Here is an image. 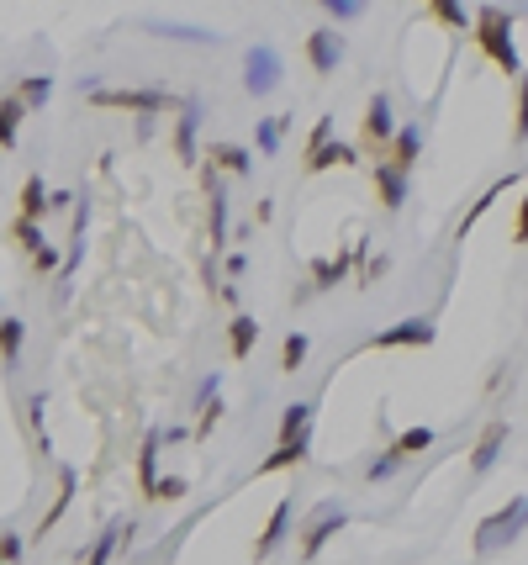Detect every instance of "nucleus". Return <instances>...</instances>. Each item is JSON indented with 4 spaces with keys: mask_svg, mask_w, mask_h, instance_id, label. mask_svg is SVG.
Here are the masks:
<instances>
[{
    "mask_svg": "<svg viewBox=\"0 0 528 565\" xmlns=\"http://www.w3.org/2000/svg\"><path fill=\"white\" fill-rule=\"evenodd\" d=\"M470 43L481 48L486 64H497L502 74H523V59H518V43H513V11L507 6H481L470 16Z\"/></svg>",
    "mask_w": 528,
    "mask_h": 565,
    "instance_id": "1",
    "label": "nucleus"
},
{
    "mask_svg": "<svg viewBox=\"0 0 528 565\" xmlns=\"http://www.w3.org/2000/svg\"><path fill=\"white\" fill-rule=\"evenodd\" d=\"M85 101L101 111H132V117H164V111L185 106L180 96L154 90V85H96V90H85Z\"/></svg>",
    "mask_w": 528,
    "mask_h": 565,
    "instance_id": "2",
    "label": "nucleus"
},
{
    "mask_svg": "<svg viewBox=\"0 0 528 565\" xmlns=\"http://www.w3.org/2000/svg\"><path fill=\"white\" fill-rule=\"evenodd\" d=\"M523 529H528V497H513L507 507H497L492 518H481V529H476V555L507 550L513 539H523Z\"/></svg>",
    "mask_w": 528,
    "mask_h": 565,
    "instance_id": "3",
    "label": "nucleus"
},
{
    "mask_svg": "<svg viewBox=\"0 0 528 565\" xmlns=\"http://www.w3.org/2000/svg\"><path fill=\"white\" fill-rule=\"evenodd\" d=\"M360 138L375 159L391 154V138H396V111H391V96H370L365 101V117H360Z\"/></svg>",
    "mask_w": 528,
    "mask_h": 565,
    "instance_id": "4",
    "label": "nucleus"
},
{
    "mask_svg": "<svg viewBox=\"0 0 528 565\" xmlns=\"http://www.w3.org/2000/svg\"><path fill=\"white\" fill-rule=\"evenodd\" d=\"M344 523H349V513H344L338 502H317L312 518H307V529H301V560H317V555H323V544H328L338 529H344Z\"/></svg>",
    "mask_w": 528,
    "mask_h": 565,
    "instance_id": "5",
    "label": "nucleus"
},
{
    "mask_svg": "<svg viewBox=\"0 0 528 565\" xmlns=\"http://www.w3.org/2000/svg\"><path fill=\"white\" fill-rule=\"evenodd\" d=\"M344 53H349V43H344V32L338 27H312L307 32V64H312V74H338V64H344Z\"/></svg>",
    "mask_w": 528,
    "mask_h": 565,
    "instance_id": "6",
    "label": "nucleus"
},
{
    "mask_svg": "<svg viewBox=\"0 0 528 565\" xmlns=\"http://www.w3.org/2000/svg\"><path fill=\"white\" fill-rule=\"evenodd\" d=\"M433 338H439V328L428 323V317H402V323H391L370 338V349H428Z\"/></svg>",
    "mask_w": 528,
    "mask_h": 565,
    "instance_id": "7",
    "label": "nucleus"
},
{
    "mask_svg": "<svg viewBox=\"0 0 528 565\" xmlns=\"http://www.w3.org/2000/svg\"><path fill=\"white\" fill-rule=\"evenodd\" d=\"M280 85V53L275 48H249V59H243V90L259 101V96H270V90Z\"/></svg>",
    "mask_w": 528,
    "mask_h": 565,
    "instance_id": "8",
    "label": "nucleus"
},
{
    "mask_svg": "<svg viewBox=\"0 0 528 565\" xmlns=\"http://www.w3.org/2000/svg\"><path fill=\"white\" fill-rule=\"evenodd\" d=\"M217 175L222 169L206 164V228H212V254H222V243H228V196H222Z\"/></svg>",
    "mask_w": 528,
    "mask_h": 565,
    "instance_id": "9",
    "label": "nucleus"
},
{
    "mask_svg": "<svg viewBox=\"0 0 528 565\" xmlns=\"http://www.w3.org/2000/svg\"><path fill=\"white\" fill-rule=\"evenodd\" d=\"M370 185H375V201H381V212H402V206H407V169H396L391 159L375 164Z\"/></svg>",
    "mask_w": 528,
    "mask_h": 565,
    "instance_id": "10",
    "label": "nucleus"
},
{
    "mask_svg": "<svg viewBox=\"0 0 528 565\" xmlns=\"http://www.w3.org/2000/svg\"><path fill=\"white\" fill-rule=\"evenodd\" d=\"M502 444H507V418H492L481 428V439H476V449H470V476H486V470L497 465V455H502Z\"/></svg>",
    "mask_w": 528,
    "mask_h": 565,
    "instance_id": "11",
    "label": "nucleus"
},
{
    "mask_svg": "<svg viewBox=\"0 0 528 565\" xmlns=\"http://www.w3.org/2000/svg\"><path fill=\"white\" fill-rule=\"evenodd\" d=\"M354 164H360V154H354L349 143H338V138H328L323 148H312V154L301 159L307 175H323V169H354Z\"/></svg>",
    "mask_w": 528,
    "mask_h": 565,
    "instance_id": "12",
    "label": "nucleus"
},
{
    "mask_svg": "<svg viewBox=\"0 0 528 565\" xmlns=\"http://www.w3.org/2000/svg\"><path fill=\"white\" fill-rule=\"evenodd\" d=\"M354 259H360V243L349 254H328V259H312V291H333L338 280H349Z\"/></svg>",
    "mask_w": 528,
    "mask_h": 565,
    "instance_id": "13",
    "label": "nucleus"
},
{
    "mask_svg": "<svg viewBox=\"0 0 528 565\" xmlns=\"http://www.w3.org/2000/svg\"><path fill=\"white\" fill-rule=\"evenodd\" d=\"M196 127H201V111H196L191 101H185V106H180V117H175V154H180V164H201Z\"/></svg>",
    "mask_w": 528,
    "mask_h": 565,
    "instance_id": "14",
    "label": "nucleus"
},
{
    "mask_svg": "<svg viewBox=\"0 0 528 565\" xmlns=\"http://www.w3.org/2000/svg\"><path fill=\"white\" fill-rule=\"evenodd\" d=\"M48 212H53V191L43 185V175H27V180H22V196H16V217L43 222Z\"/></svg>",
    "mask_w": 528,
    "mask_h": 565,
    "instance_id": "15",
    "label": "nucleus"
},
{
    "mask_svg": "<svg viewBox=\"0 0 528 565\" xmlns=\"http://www.w3.org/2000/svg\"><path fill=\"white\" fill-rule=\"evenodd\" d=\"M307 449H312V439H280V444H275V455H264V460L254 465V476H275V470L307 465Z\"/></svg>",
    "mask_w": 528,
    "mask_h": 565,
    "instance_id": "16",
    "label": "nucleus"
},
{
    "mask_svg": "<svg viewBox=\"0 0 528 565\" xmlns=\"http://www.w3.org/2000/svg\"><path fill=\"white\" fill-rule=\"evenodd\" d=\"M286 529H291V497H280L270 523H264V534H259V544H254V560H270L280 550V539H286Z\"/></svg>",
    "mask_w": 528,
    "mask_h": 565,
    "instance_id": "17",
    "label": "nucleus"
},
{
    "mask_svg": "<svg viewBox=\"0 0 528 565\" xmlns=\"http://www.w3.org/2000/svg\"><path fill=\"white\" fill-rule=\"evenodd\" d=\"M27 111L32 106L16 96V90H11V96H0V154H11V148H16V133H22Z\"/></svg>",
    "mask_w": 528,
    "mask_h": 565,
    "instance_id": "18",
    "label": "nucleus"
},
{
    "mask_svg": "<svg viewBox=\"0 0 528 565\" xmlns=\"http://www.w3.org/2000/svg\"><path fill=\"white\" fill-rule=\"evenodd\" d=\"M396 169H418V159H423V127H396V138H391V154H386Z\"/></svg>",
    "mask_w": 528,
    "mask_h": 565,
    "instance_id": "19",
    "label": "nucleus"
},
{
    "mask_svg": "<svg viewBox=\"0 0 528 565\" xmlns=\"http://www.w3.org/2000/svg\"><path fill=\"white\" fill-rule=\"evenodd\" d=\"M159 444H164V433H148L138 449V492L148 502H154V486H159Z\"/></svg>",
    "mask_w": 528,
    "mask_h": 565,
    "instance_id": "20",
    "label": "nucleus"
},
{
    "mask_svg": "<svg viewBox=\"0 0 528 565\" xmlns=\"http://www.w3.org/2000/svg\"><path fill=\"white\" fill-rule=\"evenodd\" d=\"M22 344H27V323L22 317H0V370H16V360H22Z\"/></svg>",
    "mask_w": 528,
    "mask_h": 565,
    "instance_id": "21",
    "label": "nucleus"
},
{
    "mask_svg": "<svg viewBox=\"0 0 528 565\" xmlns=\"http://www.w3.org/2000/svg\"><path fill=\"white\" fill-rule=\"evenodd\" d=\"M254 344H259V323H254L249 312H238L233 323H228V349H233V360L243 365V360L254 354Z\"/></svg>",
    "mask_w": 528,
    "mask_h": 565,
    "instance_id": "22",
    "label": "nucleus"
},
{
    "mask_svg": "<svg viewBox=\"0 0 528 565\" xmlns=\"http://www.w3.org/2000/svg\"><path fill=\"white\" fill-rule=\"evenodd\" d=\"M513 185H518V175H513V169H507V175H502V180L492 185V191H486V196H481L476 206H470V212H465V217H460V238H465L470 228H476V222H481L486 212H492V206H497V201H502L507 191H513Z\"/></svg>",
    "mask_w": 528,
    "mask_h": 565,
    "instance_id": "23",
    "label": "nucleus"
},
{
    "mask_svg": "<svg viewBox=\"0 0 528 565\" xmlns=\"http://www.w3.org/2000/svg\"><path fill=\"white\" fill-rule=\"evenodd\" d=\"M206 159H212L222 175H249V169H254V154H249V148H238V143H217Z\"/></svg>",
    "mask_w": 528,
    "mask_h": 565,
    "instance_id": "24",
    "label": "nucleus"
},
{
    "mask_svg": "<svg viewBox=\"0 0 528 565\" xmlns=\"http://www.w3.org/2000/svg\"><path fill=\"white\" fill-rule=\"evenodd\" d=\"M312 418H317L312 402H291L286 418H280V439H312Z\"/></svg>",
    "mask_w": 528,
    "mask_h": 565,
    "instance_id": "25",
    "label": "nucleus"
},
{
    "mask_svg": "<svg viewBox=\"0 0 528 565\" xmlns=\"http://www.w3.org/2000/svg\"><path fill=\"white\" fill-rule=\"evenodd\" d=\"M69 497H74V470L64 465V470H59V497H53V507H48V518L37 523V539H43V534L53 529V523H59V518L69 513Z\"/></svg>",
    "mask_w": 528,
    "mask_h": 565,
    "instance_id": "26",
    "label": "nucleus"
},
{
    "mask_svg": "<svg viewBox=\"0 0 528 565\" xmlns=\"http://www.w3.org/2000/svg\"><path fill=\"white\" fill-rule=\"evenodd\" d=\"M307 354H312V338H307V333H291L286 344H280V370L296 375L301 365H307Z\"/></svg>",
    "mask_w": 528,
    "mask_h": 565,
    "instance_id": "27",
    "label": "nucleus"
},
{
    "mask_svg": "<svg viewBox=\"0 0 528 565\" xmlns=\"http://www.w3.org/2000/svg\"><path fill=\"white\" fill-rule=\"evenodd\" d=\"M11 243H16V249H22L27 259H32V254H37V249H43V243H48V238H43V228H37V222H32V217H16V222H11Z\"/></svg>",
    "mask_w": 528,
    "mask_h": 565,
    "instance_id": "28",
    "label": "nucleus"
},
{
    "mask_svg": "<svg viewBox=\"0 0 528 565\" xmlns=\"http://www.w3.org/2000/svg\"><path fill=\"white\" fill-rule=\"evenodd\" d=\"M423 6H428V16H433V22L470 32V16H465V6H460V0H423Z\"/></svg>",
    "mask_w": 528,
    "mask_h": 565,
    "instance_id": "29",
    "label": "nucleus"
},
{
    "mask_svg": "<svg viewBox=\"0 0 528 565\" xmlns=\"http://www.w3.org/2000/svg\"><path fill=\"white\" fill-rule=\"evenodd\" d=\"M222 423V402H217V391H206L201 397V418H196V428H191V439L201 444V439H212V428Z\"/></svg>",
    "mask_w": 528,
    "mask_h": 565,
    "instance_id": "30",
    "label": "nucleus"
},
{
    "mask_svg": "<svg viewBox=\"0 0 528 565\" xmlns=\"http://www.w3.org/2000/svg\"><path fill=\"white\" fill-rule=\"evenodd\" d=\"M391 444H396V449H402V455L412 460V455H423V449H433V428H423V423H418V428H402Z\"/></svg>",
    "mask_w": 528,
    "mask_h": 565,
    "instance_id": "31",
    "label": "nucleus"
},
{
    "mask_svg": "<svg viewBox=\"0 0 528 565\" xmlns=\"http://www.w3.org/2000/svg\"><path fill=\"white\" fill-rule=\"evenodd\" d=\"M513 143H528V69L518 74V101H513Z\"/></svg>",
    "mask_w": 528,
    "mask_h": 565,
    "instance_id": "32",
    "label": "nucleus"
},
{
    "mask_svg": "<svg viewBox=\"0 0 528 565\" xmlns=\"http://www.w3.org/2000/svg\"><path fill=\"white\" fill-rule=\"evenodd\" d=\"M16 96H22V101L37 111V106H43V101L53 96V80H48V74H27V80L16 85Z\"/></svg>",
    "mask_w": 528,
    "mask_h": 565,
    "instance_id": "33",
    "label": "nucleus"
},
{
    "mask_svg": "<svg viewBox=\"0 0 528 565\" xmlns=\"http://www.w3.org/2000/svg\"><path fill=\"white\" fill-rule=\"evenodd\" d=\"M402 465H407V455H402V449L391 444L381 460H370V470H365V476H370V481H386V476H396V470H402Z\"/></svg>",
    "mask_w": 528,
    "mask_h": 565,
    "instance_id": "34",
    "label": "nucleus"
},
{
    "mask_svg": "<svg viewBox=\"0 0 528 565\" xmlns=\"http://www.w3.org/2000/svg\"><path fill=\"white\" fill-rule=\"evenodd\" d=\"M127 529H122V523H111V529L96 539V544H90V550H80V560H111V550H117V539H122Z\"/></svg>",
    "mask_w": 528,
    "mask_h": 565,
    "instance_id": "35",
    "label": "nucleus"
},
{
    "mask_svg": "<svg viewBox=\"0 0 528 565\" xmlns=\"http://www.w3.org/2000/svg\"><path fill=\"white\" fill-rule=\"evenodd\" d=\"M280 133H286V117H264L259 122V154H280Z\"/></svg>",
    "mask_w": 528,
    "mask_h": 565,
    "instance_id": "36",
    "label": "nucleus"
},
{
    "mask_svg": "<svg viewBox=\"0 0 528 565\" xmlns=\"http://www.w3.org/2000/svg\"><path fill=\"white\" fill-rule=\"evenodd\" d=\"M32 270H37V275H59V270H64V259H59V249H53V243H43V249L32 254Z\"/></svg>",
    "mask_w": 528,
    "mask_h": 565,
    "instance_id": "37",
    "label": "nucleus"
},
{
    "mask_svg": "<svg viewBox=\"0 0 528 565\" xmlns=\"http://www.w3.org/2000/svg\"><path fill=\"white\" fill-rule=\"evenodd\" d=\"M328 138H333V117H317V122H312V133H307V143H301V159H307L312 148H323Z\"/></svg>",
    "mask_w": 528,
    "mask_h": 565,
    "instance_id": "38",
    "label": "nucleus"
},
{
    "mask_svg": "<svg viewBox=\"0 0 528 565\" xmlns=\"http://www.w3.org/2000/svg\"><path fill=\"white\" fill-rule=\"evenodd\" d=\"M323 11L338 22H354V16H365V0H323Z\"/></svg>",
    "mask_w": 528,
    "mask_h": 565,
    "instance_id": "39",
    "label": "nucleus"
},
{
    "mask_svg": "<svg viewBox=\"0 0 528 565\" xmlns=\"http://www.w3.org/2000/svg\"><path fill=\"white\" fill-rule=\"evenodd\" d=\"M175 497H185V476H159L154 502H175Z\"/></svg>",
    "mask_w": 528,
    "mask_h": 565,
    "instance_id": "40",
    "label": "nucleus"
},
{
    "mask_svg": "<svg viewBox=\"0 0 528 565\" xmlns=\"http://www.w3.org/2000/svg\"><path fill=\"white\" fill-rule=\"evenodd\" d=\"M43 412H48V397H43V391H32V397H27V428L32 433H43Z\"/></svg>",
    "mask_w": 528,
    "mask_h": 565,
    "instance_id": "41",
    "label": "nucleus"
},
{
    "mask_svg": "<svg viewBox=\"0 0 528 565\" xmlns=\"http://www.w3.org/2000/svg\"><path fill=\"white\" fill-rule=\"evenodd\" d=\"M513 243H518V249L528 243V191L518 196V222H513Z\"/></svg>",
    "mask_w": 528,
    "mask_h": 565,
    "instance_id": "42",
    "label": "nucleus"
},
{
    "mask_svg": "<svg viewBox=\"0 0 528 565\" xmlns=\"http://www.w3.org/2000/svg\"><path fill=\"white\" fill-rule=\"evenodd\" d=\"M22 550H27V544L16 534H0V560H22Z\"/></svg>",
    "mask_w": 528,
    "mask_h": 565,
    "instance_id": "43",
    "label": "nucleus"
}]
</instances>
